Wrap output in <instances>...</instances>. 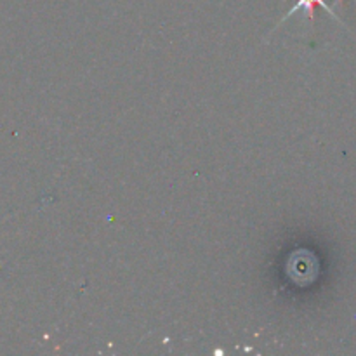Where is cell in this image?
Returning <instances> with one entry per match:
<instances>
[{
	"instance_id": "6da1fadb",
	"label": "cell",
	"mask_w": 356,
	"mask_h": 356,
	"mask_svg": "<svg viewBox=\"0 0 356 356\" xmlns=\"http://www.w3.org/2000/svg\"><path fill=\"white\" fill-rule=\"evenodd\" d=\"M316 6H322L323 9L327 10V13H329V14H332V16H334L332 9H330V7L327 6V3H325V0H298V2H296V6L292 7L291 10H289V13H287V16H285L284 19H282V21H285V19H287V17L291 16V14L298 13L299 9H305V10H306V14H308L309 21H313V19H315V7H316Z\"/></svg>"
}]
</instances>
